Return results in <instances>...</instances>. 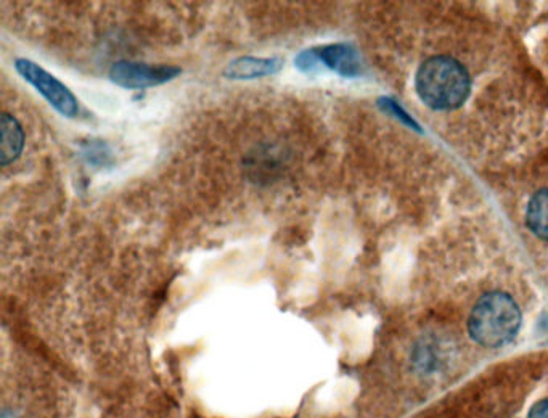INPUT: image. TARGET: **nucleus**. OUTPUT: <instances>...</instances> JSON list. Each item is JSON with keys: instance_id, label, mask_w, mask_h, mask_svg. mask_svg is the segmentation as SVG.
Masks as SVG:
<instances>
[{"instance_id": "f257e3e1", "label": "nucleus", "mask_w": 548, "mask_h": 418, "mask_svg": "<svg viewBox=\"0 0 548 418\" xmlns=\"http://www.w3.org/2000/svg\"><path fill=\"white\" fill-rule=\"evenodd\" d=\"M418 99L433 111H454L471 94L467 66L450 55H433L418 66L415 74Z\"/></svg>"}, {"instance_id": "f03ea898", "label": "nucleus", "mask_w": 548, "mask_h": 418, "mask_svg": "<svg viewBox=\"0 0 548 418\" xmlns=\"http://www.w3.org/2000/svg\"><path fill=\"white\" fill-rule=\"evenodd\" d=\"M521 311L505 291H489L471 309L468 333L484 348H500L515 340L520 332Z\"/></svg>"}, {"instance_id": "7ed1b4c3", "label": "nucleus", "mask_w": 548, "mask_h": 418, "mask_svg": "<svg viewBox=\"0 0 548 418\" xmlns=\"http://www.w3.org/2000/svg\"><path fill=\"white\" fill-rule=\"evenodd\" d=\"M15 70L60 115L68 119L78 118L79 102L76 95L62 81H58L54 74H50L49 71L44 70L37 63L31 62L28 58H17Z\"/></svg>"}, {"instance_id": "20e7f679", "label": "nucleus", "mask_w": 548, "mask_h": 418, "mask_svg": "<svg viewBox=\"0 0 548 418\" xmlns=\"http://www.w3.org/2000/svg\"><path fill=\"white\" fill-rule=\"evenodd\" d=\"M182 74V68L171 65H148V63L119 62L111 65L108 78L115 86L126 91H142L150 87L163 86Z\"/></svg>"}, {"instance_id": "39448f33", "label": "nucleus", "mask_w": 548, "mask_h": 418, "mask_svg": "<svg viewBox=\"0 0 548 418\" xmlns=\"http://www.w3.org/2000/svg\"><path fill=\"white\" fill-rule=\"evenodd\" d=\"M283 68V60L279 57H245L234 58L225 66L222 76L232 81H253V79L274 76Z\"/></svg>"}, {"instance_id": "423d86ee", "label": "nucleus", "mask_w": 548, "mask_h": 418, "mask_svg": "<svg viewBox=\"0 0 548 418\" xmlns=\"http://www.w3.org/2000/svg\"><path fill=\"white\" fill-rule=\"evenodd\" d=\"M312 50L319 62L320 70L322 66H327L328 70L335 71L344 78L359 76V57L356 50L348 44H330V46L312 47Z\"/></svg>"}, {"instance_id": "0eeeda50", "label": "nucleus", "mask_w": 548, "mask_h": 418, "mask_svg": "<svg viewBox=\"0 0 548 418\" xmlns=\"http://www.w3.org/2000/svg\"><path fill=\"white\" fill-rule=\"evenodd\" d=\"M0 131H2L0 163H2V166H9V164L15 163L23 153L25 132H23L21 124L18 123V119L10 113H2Z\"/></svg>"}, {"instance_id": "6e6552de", "label": "nucleus", "mask_w": 548, "mask_h": 418, "mask_svg": "<svg viewBox=\"0 0 548 418\" xmlns=\"http://www.w3.org/2000/svg\"><path fill=\"white\" fill-rule=\"evenodd\" d=\"M526 226L539 240L548 242V189L537 190L526 206Z\"/></svg>"}, {"instance_id": "1a4fd4ad", "label": "nucleus", "mask_w": 548, "mask_h": 418, "mask_svg": "<svg viewBox=\"0 0 548 418\" xmlns=\"http://www.w3.org/2000/svg\"><path fill=\"white\" fill-rule=\"evenodd\" d=\"M528 418H548V399L537 402L536 406L532 407Z\"/></svg>"}]
</instances>
